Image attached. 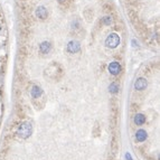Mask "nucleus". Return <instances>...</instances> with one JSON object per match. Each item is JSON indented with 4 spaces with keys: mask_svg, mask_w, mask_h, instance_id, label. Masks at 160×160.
<instances>
[{
    "mask_svg": "<svg viewBox=\"0 0 160 160\" xmlns=\"http://www.w3.org/2000/svg\"><path fill=\"white\" fill-rule=\"evenodd\" d=\"M64 1H65V0H58V2H61V3H63Z\"/></svg>",
    "mask_w": 160,
    "mask_h": 160,
    "instance_id": "obj_14",
    "label": "nucleus"
},
{
    "mask_svg": "<svg viewBox=\"0 0 160 160\" xmlns=\"http://www.w3.org/2000/svg\"><path fill=\"white\" fill-rule=\"evenodd\" d=\"M67 51L71 54L78 53L81 51V44L78 43V40H71L68 44H67Z\"/></svg>",
    "mask_w": 160,
    "mask_h": 160,
    "instance_id": "obj_3",
    "label": "nucleus"
},
{
    "mask_svg": "<svg viewBox=\"0 0 160 160\" xmlns=\"http://www.w3.org/2000/svg\"><path fill=\"white\" fill-rule=\"evenodd\" d=\"M146 122V117L141 113H138V114L134 117V123L137 126H142L143 123Z\"/></svg>",
    "mask_w": 160,
    "mask_h": 160,
    "instance_id": "obj_10",
    "label": "nucleus"
},
{
    "mask_svg": "<svg viewBox=\"0 0 160 160\" xmlns=\"http://www.w3.org/2000/svg\"><path fill=\"white\" fill-rule=\"evenodd\" d=\"M103 22L105 25H110L111 22H112V19H111V17H104V18H103Z\"/></svg>",
    "mask_w": 160,
    "mask_h": 160,
    "instance_id": "obj_12",
    "label": "nucleus"
},
{
    "mask_svg": "<svg viewBox=\"0 0 160 160\" xmlns=\"http://www.w3.org/2000/svg\"><path fill=\"white\" fill-rule=\"evenodd\" d=\"M39 49H40V53L42 54H48L52 49L51 43H49V42H43V43L40 44Z\"/></svg>",
    "mask_w": 160,
    "mask_h": 160,
    "instance_id": "obj_8",
    "label": "nucleus"
},
{
    "mask_svg": "<svg viewBox=\"0 0 160 160\" xmlns=\"http://www.w3.org/2000/svg\"><path fill=\"white\" fill-rule=\"evenodd\" d=\"M32 133V126L29 121H24L22 123H20L17 130V136L20 139H27L29 138Z\"/></svg>",
    "mask_w": 160,
    "mask_h": 160,
    "instance_id": "obj_1",
    "label": "nucleus"
},
{
    "mask_svg": "<svg viewBox=\"0 0 160 160\" xmlns=\"http://www.w3.org/2000/svg\"><path fill=\"white\" fill-rule=\"evenodd\" d=\"M147 132H146V130H143V129H139L138 131L136 132V139L138 142H143L146 141V139H147Z\"/></svg>",
    "mask_w": 160,
    "mask_h": 160,
    "instance_id": "obj_6",
    "label": "nucleus"
},
{
    "mask_svg": "<svg viewBox=\"0 0 160 160\" xmlns=\"http://www.w3.org/2000/svg\"><path fill=\"white\" fill-rule=\"evenodd\" d=\"M109 72L111 73L112 75H119L121 72V65L118 63V62H112V63H110L109 65Z\"/></svg>",
    "mask_w": 160,
    "mask_h": 160,
    "instance_id": "obj_4",
    "label": "nucleus"
},
{
    "mask_svg": "<svg viewBox=\"0 0 160 160\" xmlns=\"http://www.w3.org/2000/svg\"><path fill=\"white\" fill-rule=\"evenodd\" d=\"M147 85H148L147 80L143 78H138V80L134 82V88L138 90V91H142V90H144V88H147Z\"/></svg>",
    "mask_w": 160,
    "mask_h": 160,
    "instance_id": "obj_5",
    "label": "nucleus"
},
{
    "mask_svg": "<svg viewBox=\"0 0 160 160\" xmlns=\"http://www.w3.org/2000/svg\"><path fill=\"white\" fill-rule=\"evenodd\" d=\"M126 159L127 160H133V159H132V157H131L130 152H127V153H126Z\"/></svg>",
    "mask_w": 160,
    "mask_h": 160,
    "instance_id": "obj_13",
    "label": "nucleus"
},
{
    "mask_svg": "<svg viewBox=\"0 0 160 160\" xmlns=\"http://www.w3.org/2000/svg\"><path fill=\"white\" fill-rule=\"evenodd\" d=\"M109 90L111 93L115 94V93H118V91H119V86H118L117 83H111L109 86Z\"/></svg>",
    "mask_w": 160,
    "mask_h": 160,
    "instance_id": "obj_11",
    "label": "nucleus"
},
{
    "mask_svg": "<svg viewBox=\"0 0 160 160\" xmlns=\"http://www.w3.org/2000/svg\"><path fill=\"white\" fill-rule=\"evenodd\" d=\"M36 16L40 19L47 18V10H46V8L44 6H40V7H38V8L36 9Z\"/></svg>",
    "mask_w": 160,
    "mask_h": 160,
    "instance_id": "obj_9",
    "label": "nucleus"
},
{
    "mask_svg": "<svg viewBox=\"0 0 160 160\" xmlns=\"http://www.w3.org/2000/svg\"><path fill=\"white\" fill-rule=\"evenodd\" d=\"M120 45V36L115 32L110 34L105 39V46L109 48H117Z\"/></svg>",
    "mask_w": 160,
    "mask_h": 160,
    "instance_id": "obj_2",
    "label": "nucleus"
},
{
    "mask_svg": "<svg viewBox=\"0 0 160 160\" xmlns=\"http://www.w3.org/2000/svg\"><path fill=\"white\" fill-rule=\"evenodd\" d=\"M30 93H32V96L34 99H38V98H40V96L43 95V90L39 86L34 85L32 88V90H30Z\"/></svg>",
    "mask_w": 160,
    "mask_h": 160,
    "instance_id": "obj_7",
    "label": "nucleus"
}]
</instances>
